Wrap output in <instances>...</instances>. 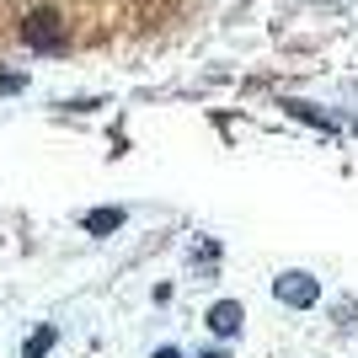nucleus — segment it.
Segmentation results:
<instances>
[{
    "label": "nucleus",
    "mask_w": 358,
    "mask_h": 358,
    "mask_svg": "<svg viewBox=\"0 0 358 358\" xmlns=\"http://www.w3.org/2000/svg\"><path fill=\"white\" fill-rule=\"evenodd\" d=\"M22 38H27V48H38V54H59V48L70 43L59 11H32L27 22H22Z\"/></svg>",
    "instance_id": "obj_1"
},
{
    "label": "nucleus",
    "mask_w": 358,
    "mask_h": 358,
    "mask_svg": "<svg viewBox=\"0 0 358 358\" xmlns=\"http://www.w3.org/2000/svg\"><path fill=\"white\" fill-rule=\"evenodd\" d=\"M273 299H278V305H289V310H310L315 299H321V284H315L310 273L289 268V273H278V278H273Z\"/></svg>",
    "instance_id": "obj_2"
},
{
    "label": "nucleus",
    "mask_w": 358,
    "mask_h": 358,
    "mask_svg": "<svg viewBox=\"0 0 358 358\" xmlns=\"http://www.w3.org/2000/svg\"><path fill=\"white\" fill-rule=\"evenodd\" d=\"M241 321H246L241 299H220V305H209V331H214V337H236Z\"/></svg>",
    "instance_id": "obj_3"
},
{
    "label": "nucleus",
    "mask_w": 358,
    "mask_h": 358,
    "mask_svg": "<svg viewBox=\"0 0 358 358\" xmlns=\"http://www.w3.org/2000/svg\"><path fill=\"white\" fill-rule=\"evenodd\" d=\"M123 220H129L123 209H91L86 214V230H91V236H113V230H123Z\"/></svg>",
    "instance_id": "obj_4"
},
{
    "label": "nucleus",
    "mask_w": 358,
    "mask_h": 358,
    "mask_svg": "<svg viewBox=\"0 0 358 358\" xmlns=\"http://www.w3.org/2000/svg\"><path fill=\"white\" fill-rule=\"evenodd\" d=\"M54 337H59V331H54V327H38V331H32V343L22 348V358H43L48 348H54Z\"/></svg>",
    "instance_id": "obj_5"
},
{
    "label": "nucleus",
    "mask_w": 358,
    "mask_h": 358,
    "mask_svg": "<svg viewBox=\"0 0 358 358\" xmlns=\"http://www.w3.org/2000/svg\"><path fill=\"white\" fill-rule=\"evenodd\" d=\"M289 107V113H294V118H305V123H315V129H331V123L327 118H321V113H315V107L310 102H284Z\"/></svg>",
    "instance_id": "obj_6"
},
{
    "label": "nucleus",
    "mask_w": 358,
    "mask_h": 358,
    "mask_svg": "<svg viewBox=\"0 0 358 358\" xmlns=\"http://www.w3.org/2000/svg\"><path fill=\"white\" fill-rule=\"evenodd\" d=\"M27 86V75H0V96H11V91Z\"/></svg>",
    "instance_id": "obj_7"
},
{
    "label": "nucleus",
    "mask_w": 358,
    "mask_h": 358,
    "mask_svg": "<svg viewBox=\"0 0 358 358\" xmlns=\"http://www.w3.org/2000/svg\"><path fill=\"white\" fill-rule=\"evenodd\" d=\"M155 358H182V353H177V348H155Z\"/></svg>",
    "instance_id": "obj_8"
},
{
    "label": "nucleus",
    "mask_w": 358,
    "mask_h": 358,
    "mask_svg": "<svg viewBox=\"0 0 358 358\" xmlns=\"http://www.w3.org/2000/svg\"><path fill=\"white\" fill-rule=\"evenodd\" d=\"M203 358H230V353H224V348H214V353H203Z\"/></svg>",
    "instance_id": "obj_9"
}]
</instances>
